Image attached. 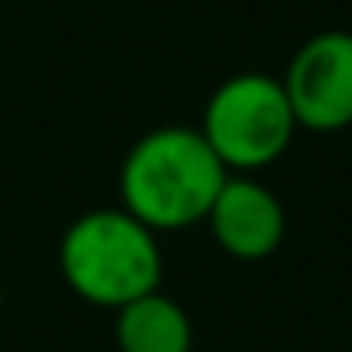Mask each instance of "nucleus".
<instances>
[{"label": "nucleus", "mask_w": 352, "mask_h": 352, "mask_svg": "<svg viewBox=\"0 0 352 352\" xmlns=\"http://www.w3.org/2000/svg\"><path fill=\"white\" fill-rule=\"evenodd\" d=\"M223 182L228 167L220 163V155L208 148L201 129L186 125H163L144 133L125 152L118 175L122 208L155 235L205 223Z\"/></svg>", "instance_id": "1"}, {"label": "nucleus", "mask_w": 352, "mask_h": 352, "mask_svg": "<svg viewBox=\"0 0 352 352\" xmlns=\"http://www.w3.org/2000/svg\"><path fill=\"white\" fill-rule=\"evenodd\" d=\"M57 265L84 303L107 311H118L163 284L160 235L122 205L76 216L61 235Z\"/></svg>", "instance_id": "2"}, {"label": "nucleus", "mask_w": 352, "mask_h": 352, "mask_svg": "<svg viewBox=\"0 0 352 352\" xmlns=\"http://www.w3.org/2000/svg\"><path fill=\"white\" fill-rule=\"evenodd\" d=\"M296 129L284 84L265 72H239L223 80L201 114V137L220 155L228 175L265 170L288 152Z\"/></svg>", "instance_id": "3"}, {"label": "nucleus", "mask_w": 352, "mask_h": 352, "mask_svg": "<svg viewBox=\"0 0 352 352\" xmlns=\"http://www.w3.org/2000/svg\"><path fill=\"white\" fill-rule=\"evenodd\" d=\"M299 129L337 133L352 125V31H318L280 76Z\"/></svg>", "instance_id": "4"}, {"label": "nucleus", "mask_w": 352, "mask_h": 352, "mask_svg": "<svg viewBox=\"0 0 352 352\" xmlns=\"http://www.w3.org/2000/svg\"><path fill=\"white\" fill-rule=\"evenodd\" d=\"M216 246L235 261H265L280 250L288 216L265 182L254 175H228L205 216Z\"/></svg>", "instance_id": "5"}, {"label": "nucleus", "mask_w": 352, "mask_h": 352, "mask_svg": "<svg viewBox=\"0 0 352 352\" xmlns=\"http://www.w3.org/2000/svg\"><path fill=\"white\" fill-rule=\"evenodd\" d=\"M118 352H193V322L167 292H148L114 311Z\"/></svg>", "instance_id": "6"}, {"label": "nucleus", "mask_w": 352, "mask_h": 352, "mask_svg": "<svg viewBox=\"0 0 352 352\" xmlns=\"http://www.w3.org/2000/svg\"><path fill=\"white\" fill-rule=\"evenodd\" d=\"M0 307H4V288H0Z\"/></svg>", "instance_id": "7"}]
</instances>
